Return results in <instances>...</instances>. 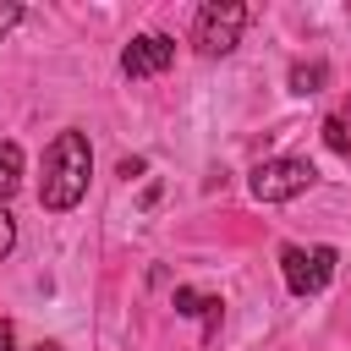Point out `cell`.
I'll list each match as a JSON object with an SVG mask.
<instances>
[{"label":"cell","instance_id":"obj_1","mask_svg":"<svg viewBox=\"0 0 351 351\" xmlns=\"http://www.w3.org/2000/svg\"><path fill=\"white\" fill-rule=\"evenodd\" d=\"M88 176H93V148H88V132H60L49 148H44V176H38V203L49 214H66L82 203L88 192Z\"/></svg>","mask_w":351,"mask_h":351},{"label":"cell","instance_id":"obj_2","mask_svg":"<svg viewBox=\"0 0 351 351\" xmlns=\"http://www.w3.org/2000/svg\"><path fill=\"white\" fill-rule=\"evenodd\" d=\"M241 27H247V5H241V0H214V5L197 11L192 44H197V55L219 60V55H230V49L241 44Z\"/></svg>","mask_w":351,"mask_h":351},{"label":"cell","instance_id":"obj_3","mask_svg":"<svg viewBox=\"0 0 351 351\" xmlns=\"http://www.w3.org/2000/svg\"><path fill=\"white\" fill-rule=\"evenodd\" d=\"M313 181H318L313 159H263L247 186H252L258 203H291V197H302Z\"/></svg>","mask_w":351,"mask_h":351},{"label":"cell","instance_id":"obj_4","mask_svg":"<svg viewBox=\"0 0 351 351\" xmlns=\"http://www.w3.org/2000/svg\"><path fill=\"white\" fill-rule=\"evenodd\" d=\"M280 269H285V285L291 296H318L329 280H335V247H280Z\"/></svg>","mask_w":351,"mask_h":351},{"label":"cell","instance_id":"obj_5","mask_svg":"<svg viewBox=\"0 0 351 351\" xmlns=\"http://www.w3.org/2000/svg\"><path fill=\"white\" fill-rule=\"evenodd\" d=\"M170 60H176V38H165V33H137L121 49V71L126 77H159Z\"/></svg>","mask_w":351,"mask_h":351},{"label":"cell","instance_id":"obj_6","mask_svg":"<svg viewBox=\"0 0 351 351\" xmlns=\"http://www.w3.org/2000/svg\"><path fill=\"white\" fill-rule=\"evenodd\" d=\"M16 186H22V148L16 143H0V208L16 197Z\"/></svg>","mask_w":351,"mask_h":351},{"label":"cell","instance_id":"obj_7","mask_svg":"<svg viewBox=\"0 0 351 351\" xmlns=\"http://www.w3.org/2000/svg\"><path fill=\"white\" fill-rule=\"evenodd\" d=\"M324 77H329L324 60H296V66H291V93H318Z\"/></svg>","mask_w":351,"mask_h":351},{"label":"cell","instance_id":"obj_8","mask_svg":"<svg viewBox=\"0 0 351 351\" xmlns=\"http://www.w3.org/2000/svg\"><path fill=\"white\" fill-rule=\"evenodd\" d=\"M203 307H208V296H203V291L176 285V313H181V318H203Z\"/></svg>","mask_w":351,"mask_h":351},{"label":"cell","instance_id":"obj_9","mask_svg":"<svg viewBox=\"0 0 351 351\" xmlns=\"http://www.w3.org/2000/svg\"><path fill=\"white\" fill-rule=\"evenodd\" d=\"M324 143H329L335 154H351V137H346V121H340V115L324 121Z\"/></svg>","mask_w":351,"mask_h":351},{"label":"cell","instance_id":"obj_10","mask_svg":"<svg viewBox=\"0 0 351 351\" xmlns=\"http://www.w3.org/2000/svg\"><path fill=\"white\" fill-rule=\"evenodd\" d=\"M16 247V219H11V208H0V258Z\"/></svg>","mask_w":351,"mask_h":351},{"label":"cell","instance_id":"obj_11","mask_svg":"<svg viewBox=\"0 0 351 351\" xmlns=\"http://www.w3.org/2000/svg\"><path fill=\"white\" fill-rule=\"evenodd\" d=\"M16 22H22V5H0V38H5Z\"/></svg>","mask_w":351,"mask_h":351},{"label":"cell","instance_id":"obj_12","mask_svg":"<svg viewBox=\"0 0 351 351\" xmlns=\"http://www.w3.org/2000/svg\"><path fill=\"white\" fill-rule=\"evenodd\" d=\"M203 329H208V335L219 329V296H208V307H203Z\"/></svg>","mask_w":351,"mask_h":351},{"label":"cell","instance_id":"obj_13","mask_svg":"<svg viewBox=\"0 0 351 351\" xmlns=\"http://www.w3.org/2000/svg\"><path fill=\"white\" fill-rule=\"evenodd\" d=\"M0 351H16V329H11L5 318H0Z\"/></svg>","mask_w":351,"mask_h":351},{"label":"cell","instance_id":"obj_14","mask_svg":"<svg viewBox=\"0 0 351 351\" xmlns=\"http://www.w3.org/2000/svg\"><path fill=\"white\" fill-rule=\"evenodd\" d=\"M38 351H60V346H38Z\"/></svg>","mask_w":351,"mask_h":351},{"label":"cell","instance_id":"obj_15","mask_svg":"<svg viewBox=\"0 0 351 351\" xmlns=\"http://www.w3.org/2000/svg\"><path fill=\"white\" fill-rule=\"evenodd\" d=\"M346 159H351V154H346Z\"/></svg>","mask_w":351,"mask_h":351}]
</instances>
